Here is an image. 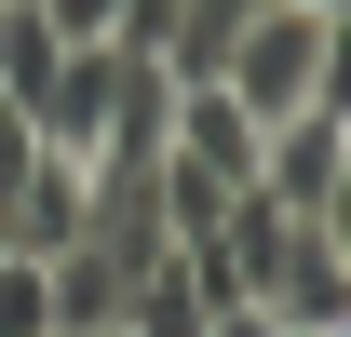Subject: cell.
<instances>
[{
  "label": "cell",
  "instance_id": "cell-1",
  "mask_svg": "<svg viewBox=\"0 0 351 337\" xmlns=\"http://www.w3.org/2000/svg\"><path fill=\"white\" fill-rule=\"evenodd\" d=\"M217 95H230L257 135L311 122V108H324V14H298V0H257V14L230 27V54H217Z\"/></svg>",
  "mask_w": 351,
  "mask_h": 337
},
{
  "label": "cell",
  "instance_id": "cell-2",
  "mask_svg": "<svg viewBox=\"0 0 351 337\" xmlns=\"http://www.w3.org/2000/svg\"><path fill=\"white\" fill-rule=\"evenodd\" d=\"M27 14H41L54 41H122L135 27V0H27Z\"/></svg>",
  "mask_w": 351,
  "mask_h": 337
},
{
  "label": "cell",
  "instance_id": "cell-3",
  "mask_svg": "<svg viewBox=\"0 0 351 337\" xmlns=\"http://www.w3.org/2000/svg\"><path fill=\"white\" fill-rule=\"evenodd\" d=\"M311 243H324V256H338V270H351V162L324 175V203H311Z\"/></svg>",
  "mask_w": 351,
  "mask_h": 337
},
{
  "label": "cell",
  "instance_id": "cell-4",
  "mask_svg": "<svg viewBox=\"0 0 351 337\" xmlns=\"http://www.w3.org/2000/svg\"><path fill=\"white\" fill-rule=\"evenodd\" d=\"M203 337H284V324H270L257 297H230V310H203Z\"/></svg>",
  "mask_w": 351,
  "mask_h": 337
},
{
  "label": "cell",
  "instance_id": "cell-5",
  "mask_svg": "<svg viewBox=\"0 0 351 337\" xmlns=\"http://www.w3.org/2000/svg\"><path fill=\"white\" fill-rule=\"evenodd\" d=\"M298 14H338V0H298Z\"/></svg>",
  "mask_w": 351,
  "mask_h": 337
},
{
  "label": "cell",
  "instance_id": "cell-6",
  "mask_svg": "<svg viewBox=\"0 0 351 337\" xmlns=\"http://www.w3.org/2000/svg\"><path fill=\"white\" fill-rule=\"evenodd\" d=\"M0 27H14V0H0Z\"/></svg>",
  "mask_w": 351,
  "mask_h": 337
},
{
  "label": "cell",
  "instance_id": "cell-7",
  "mask_svg": "<svg viewBox=\"0 0 351 337\" xmlns=\"http://www.w3.org/2000/svg\"><path fill=\"white\" fill-rule=\"evenodd\" d=\"M0 256H14V229H0Z\"/></svg>",
  "mask_w": 351,
  "mask_h": 337
}]
</instances>
